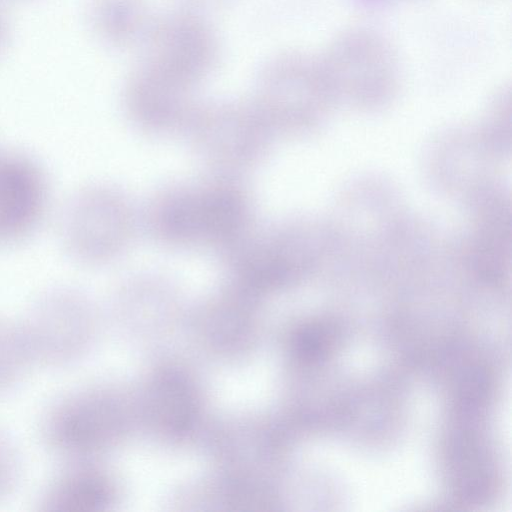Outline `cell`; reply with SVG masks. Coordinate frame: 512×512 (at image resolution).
<instances>
[{
    "label": "cell",
    "mask_w": 512,
    "mask_h": 512,
    "mask_svg": "<svg viewBox=\"0 0 512 512\" xmlns=\"http://www.w3.org/2000/svg\"><path fill=\"white\" fill-rule=\"evenodd\" d=\"M144 221L161 244L224 253L253 228V206L236 176L214 173L159 190L147 204Z\"/></svg>",
    "instance_id": "obj_1"
},
{
    "label": "cell",
    "mask_w": 512,
    "mask_h": 512,
    "mask_svg": "<svg viewBox=\"0 0 512 512\" xmlns=\"http://www.w3.org/2000/svg\"><path fill=\"white\" fill-rule=\"evenodd\" d=\"M183 130L207 166L230 176L260 163L271 132L253 100L196 103Z\"/></svg>",
    "instance_id": "obj_2"
},
{
    "label": "cell",
    "mask_w": 512,
    "mask_h": 512,
    "mask_svg": "<svg viewBox=\"0 0 512 512\" xmlns=\"http://www.w3.org/2000/svg\"><path fill=\"white\" fill-rule=\"evenodd\" d=\"M136 212L121 191L104 185L85 188L63 213L61 237L70 256L84 264H103L120 256L136 231Z\"/></svg>",
    "instance_id": "obj_3"
},
{
    "label": "cell",
    "mask_w": 512,
    "mask_h": 512,
    "mask_svg": "<svg viewBox=\"0 0 512 512\" xmlns=\"http://www.w3.org/2000/svg\"><path fill=\"white\" fill-rule=\"evenodd\" d=\"M140 46V64L192 88L213 70L219 56L211 25L190 9L154 18Z\"/></svg>",
    "instance_id": "obj_4"
},
{
    "label": "cell",
    "mask_w": 512,
    "mask_h": 512,
    "mask_svg": "<svg viewBox=\"0 0 512 512\" xmlns=\"http://www.w3.org/2000/svg\"><path fill=\"white\" fill-rule=\"evenodd\" d=\"M21 324L36 365L68 367L90 344L92 309L80 292L54 288L34 301Z\"/></svg>",
    "instance_id": "obj_5"
},
{
    "label": "cell",
    "mask_w": 512,
    "mask_h": 512,
    "mask_svg": "<svg viewBox=\"0 0 512 512\" xmlns=\"http://www.w3.org/2000/svg\"><path fill=\"white\" fill-rule=\"evenodd\" d=\"M319 58L329 87L362 98L386 93L399 75L400 64L392 46L368 28L338 34Z\"/></svg>",
    "instance_id": "obj_6"
},
{
    "label": "cell",
    "mask_w": 512,
    "mask_h": 512,
    "mask_svg": "<svg viewBox=\"0 0 512 512\" xmlns=\"http://www.w3.org/2000/svg\"><path fill=\"white\" fill-rule=\"evenodd\" d=\"M328 87L319 56L285 52L264 64L252 100L272 130Z\"/></svg>",
    "instance_id": "obj_7"
},
{
    "label": "cell",
    "mask_w": 512,
    "mask_h": 512,
    "mask_svg": "<svg viewBox=\"0 0 512 512\" xmlns=\"http://www.w3.org/2000/svg\"><path fill=\"white\" fill-rule=\"evenodd\" d=\"M194 88L139 64L124 88V105L131 121L150 134L184 129L196 105Z\"/></svg>",
    "instance_id": "obj_8"
},
{
    "label": "cell",
    "mask_w": 512,
    "mask_h": 512,
    "mask_svg": "<svg viewBox=\"0 0 512 512\" xmlns=\"http://www.w3.org/2000/svg\"><path fill=\"white\" fill-rule=\"evenodd\" d=\"M46 200V180L38 165L26 156L0 154V246L28 235Z\"/></svg>",
    "instance_id": "obj_9"
},
{
    "label": "cell",
    "mask_w": 512,
    "mask_h": 512,
    "mask_svg": "<svg viewBox=\"0 0 512 512\" xmlns=\"http://www.w3.org/2000/svg\"><path fill=\"white\" fill-rule=\"evenodd\" d=\"M105 477L81 459L64 460L43 489L38 509L48 512L95 510L108 499Z\"/></svg>",
    "instance_id": "obj_10"
},
{
    "label": "cell",
    "mask_w": 512,
    "mask_h": 512,
    "mask_svg": "<svg viewBox=\"0 0 512 512\" xmlns=\"http://www.w3.org/2000/svg\"><path fill=\"white\" fill-rule=\"evenodd\" d=\"M88 19L100 40L128 47L141 44L154 18L145 0H90Z\"/></svg>",
    "instance_id": "obj_11"
},
{
    "label": "cell",
    "mask_w": 512,
    "mask_h": 512,
    "mask_svg": "<svg viewBox=\"0 0 512 512\" xmlns=\"http://www.w3.org/2000/svg\"><path fill=\"white\" fill-rule=\"evenodd\" d=\"M34 365L21 322L0 316V397L21 385Z\"/></svg>",
    "instance_id": "obj_12"
},
{
    "label": "cell",
    "mask_w": 512,
    "mask_h": 512,
    "mask_svg": "<svg viewBox=\"0 0 512 512\" xmlns=\"http://www.w3.org/2000/svg\"><path fill=\"white\" fill-rule=\"evenodd\" d=\"M20 476V453L13 439L0 429V500L12 494Z\"/></svg>",
    "instance_id": "obj_13"
},
{
    "label": "cell",
    "mask_w": 512,
    "mask_h": 512,
    "mask_svg": "<svg viewBox=\"0 0 512 512\" xmlns=\"http://www.w3.org/2000/svg\"><path fill=\"white\" fill-rule=\"evenodd\" d=\"M8 36V22L5 13L0 7V50L3 48Z\"/></svg>",
    "instance_id": "obj_14"
},
{
    "label": "cell",
    "mask_w": 512,
    "mask_h": 512,
    "mask_svg": "<svg viewBox=\"0 0 512 512\" xmlns=\"http://www.w3.org/2000/svg\"><path fill=\"white\" fill-rule=\"evenodd\" d=\"M191 5L198 7H214L226 4L231 0H187Z\"/></svg>",
    "instance_id": "obj_15"
}]
</instances>
